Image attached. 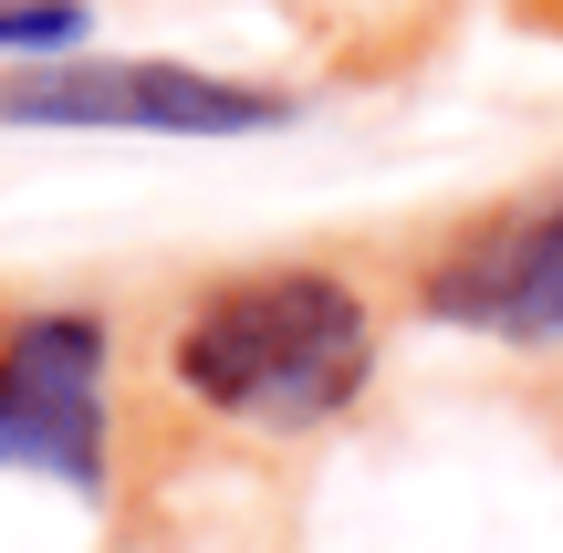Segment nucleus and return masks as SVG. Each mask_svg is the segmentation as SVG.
Returning <instances> with one entry per match:
<instances>
[{
	"label": "nucleus",
	"mask_w": 563,
	"mask_h": 553,
	"mask_svg": "<svg viewBox=\"0 0 563 553\" xmlns=\"http://www.w3.org/2000/svg\"><path fill=\"white\" fill-rule=\"evenodd\" d=\"M386 376V292L355 262L272 251V262L199 272L157 313V387L199 429L302 450L365 418Z\"/></svg>",
	"instance_id": "f257e3e1"
},
{
	"label": "nucleus",
	"mask_w": 563,
	"mask_h": 553,
	"mask_svg": "<svg viewBox=\"0 0 563 553\" xmlns=\"http://www.w3.org/2000/svg\"><path fill=\"white\" fill-rule=\"evenodd\" d=\"M302 125L292 84L220 74V63H167V53H53V63H0V136H199L241 146Z\"/></svg>",
	"instance_id": "f03ea898"
},
{
	"label": "nucleus",
	"mask_w": 563,
	"mask_h": 553,
	"mask_svg": "<svg viewBox=\"0 0 563 553\" xmlns=\"http://www.w3.org/2000/svg\"><path fill=\"white\" fill-rule=\"evenodd\" d=\"M0 480H53L74 501L115 491V313L104 303L0 313Z\"/></svg>",
	"instance_id": "7ed1b4c3"
},
{
	"label": "nucleus",
	"mask_w": 563,
	"mask_h": 553,
	"mask_svg": "<svg viewBox=\"0 0 563 553\" xmlns=\"http://www.w3.org/2000/svg\"><path fill=\"white\" fill-rule=\"evenodd\" d=\"M397 303L428 334H470L501 355H563V178H532L511 199L449 220L407 262Z\"/></svg>",
	"instance_id": "20e7f679"
},
{
	"label": "nucleus",
	"mask_w": 563,
	"mask_h": 553,
	"mask_svg": "<svg viewBox=\"0 0 563 553\" xmlns=\"http://www.w3.org/2000/svg\"><path fill=\"white\" fill-rule=\"evenodd\" d=\"M95 42V0H0V63H53Z\"/></svg>",
	"instance_id": "39448f33"
}]
</instances>
